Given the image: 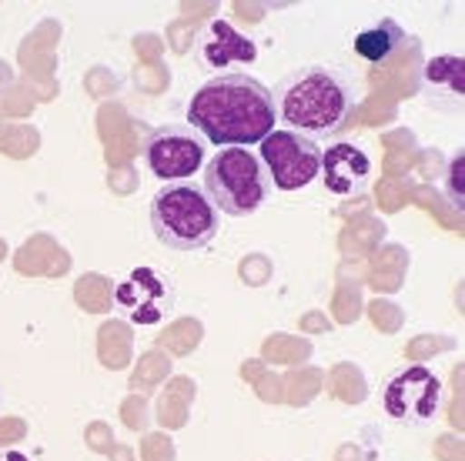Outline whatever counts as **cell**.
Returning a JSON list of instances; mask_svg holds the SVG:
<instances>
[{
    "instance_id": "cell-1",
    "label": "cell",
    "mask_w": 465,
    "mask_h": 461,
    "mask_svg": "<svg viewBox=\"0 0 465 461\" xmlns=\"http://www.w3.org/2000/svg\"><path fill=\"white\" fill-rule=\"evenodd\" d=\"M272 87L244 71L218 74L204 81L188 101V121L208 144L248 147L262 144L275 131Z\"/></svg>"
},
{
    "instance_id": "cell-2",
    "label": "cell",
    "mask_w": 465,
    "mask_h": 461,
    "mask_svg": "<svg viewBox=\"0 0 465 461\" xmlns=\"http://www.w3.org/2000/svg\"><path fill=\"white\" fill-rule=\"evenodd\" d=\"M272 101L285 131L305 134L312 141L341 134L359 104L349 74L328 64H308L282 77L272 91Z\"/></svg>"
},
{
    "instance_id": "cell-3",
    "label": "cell",
    "mask_w": 465,
    "mask_h": 461,
    "mask_svg": "<svg viewBox=\"0 0 465 461\" xmlns=\"http://www.w3.org/2000/svg\"><path fill=\"white\" fill-rule=\"evenodd\" d=\"M151 230L168 251H204L218 238V211L194 184H164L151 198Z\"/></svg>"
},
{
    "instance_id": "cell-4",
    "label": "cell",
    "mask_w": 465,
    "mask_h": 461,
    "mask_svg": "<svg viewBox=\"0 0 465 461\" xmlns=\"http://www.w3.org/2000/svg\"><path fill=\"white\" fill-rule=\"evenodd\" d=\"M202 191L214 211L228 218H248L272 198V178L262 158L248 147H218L202 171Z\"/></svg>"
},
{
    "instance_id": "cell-5",
    "label": "cell",
    "mask_w": 465,
    "mask_h": 461,
    "mask_svg": "<svg viewBox=\"0 0 465 461\" xmlns=\"http://www.w3.org/2000/svg\"><path fill=\"white\" fill-rule=\"evenodd\" d=\"M178 308V288L168 274L158 268H131V271L114 284V311L124 321L138 328L164 325Z\"/></svg>"
},
{
    "instance_id": "cell-6",
    "label": "cell",
    "mask_w": 465,
    "mask_h": 461,
    "mask_svg": "<svg viewBox=\"0 0 465 461\" xmlns=\"http://www.w3.org/2000/svg\"><path fill=\"white\" fill-rule=\"evenodd\" d=\"M442 408V378L425 365L391 371L381 388V411L399 425H429Z\"/></svg>"
},
{
    "instance_id": "cell-7",
    "label": "cell",
    "mask_w": 465,
    "mask_h": 461,
    "mask_svg": "<svg viewBox=\"0 0 465 461\" xmlns=\"http://www.w3.org/2000/svg\"><path fill=\"white\" fill-rule=\"evenodd\" d=\"M204 141L198 131L184 121H171V124L154 127L144 141V161L154 178L168 181V184H184L194 171L204 168Z\"/></svg>"
},
{
    "instance_id": "cell-8",
    "label": "cell",
    "mask_w": 465,
    "mask_h": 461,
    "mask_svg": "<svg viewBox=\"0 0 465 461\" xmlns=\"http://www.w3.org/2000/svg\"><path fill=\"white\" fill-rule=\"evenodd\" d=\"M262 164L278 191H302L322 171V144L295 131H272L262 141Z\"/></svg>"
},
{
    "instance_id": "cell-9",
    "label": "cell",
    "mask_w": 465,
    "mask_h": 461,
    "mask_svg": "<svg viewBox=\"0 0 465 461\" xmlns=\"http://www.w3.org/2000/svg\"><path fill=\"white\" fill-rule=\"evenodd\" d=\"M194 57L204 71H224L234 64H254L258 61V44L242 34L232 21L214 17L198 31L194 37Z\"/></svg>"
},
{
    "instance_id": "cell-10",
    "label": "cell",
    "mask_w": 465,
    "mask_h": 461,
    "mask_svg": "<svg viewBox=\"0 0 465 461\" xmlns=\"http://www.w3.org/2000/svg\"><path fill=\"white\" fill-rule=\"evenodd\" d=\"M318 178L335 198H359L371 181V158L361 144H328L322 147V171Z\"/></svg>"
},
{
    "instance_id": "cell-11",
    "label": "cell",
    "mask_w": 465,
    "mask_h": 461,
    "mask_svg": "<svg viewBox=\"0 0 465 461\" xmlns=\"http://www.w3.org/2000/svg\"><path fill=\"white\" fill-rule=\"evenodd\" d=\"M422 91L435 104H459L465 97V61L455 54H442L422 64Z\"/></svg>"
},
{
    "instance_id": "cell-12",
    "label": "cell",
    "mask_w": 465,
    "mask_h": 461,
    "mask_svg": "<svg viewBox=\"0 0 465 461\" xmlns=\"http://www.w3.org/2000/svg\"><path fill=\"white\" fill-rule=\"evenodd\" d=\"M405 44H409V34L402 31V24L391 21V17H381L371 27L355 34L351 51L359 54L361 61H369L371 67H381V64H389L395 54L402 51Z\"/></svg>"
},
{
    "instance_id": "cell-13",
    "label": "cell",
    "mask_w": 465,
    "mask_h": 461,
    "mask_svg": "<svg viewBox=\"0 0 465 461\" xmlns=\"http://www.w3.org/2000/svg\"><path fill=\"white\" fill-rule=\"evenodd\" d=\"M442 191H445V198H449V204L462 214L465 211V154H462V147H459V154H452L449 164H445Z\"/></svg>"
},
{
    "instance_id": "cell-14",
    "label": "cell",
    "mask_w": 465,
    "mask_h": 461,
    "mask_svg": "<svg viewBox=\"0 0 465 461\" xmlns=\"http://www.w3.org/2000/svg\"><path fill=\"white\" fill-rule=\"evenodd\" d=\"M0 461H34V458L21 448H4L0 451Z\"/></svg>"
}]
</instances>
